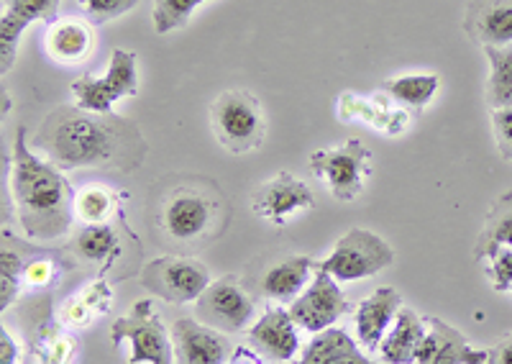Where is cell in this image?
Here are the masks:
<instances>
[{
    "mask_svg": "<svg viewBox=\"0 0 512 364\" xmlns=\"http://www.w3.org/2000/svg\"><path fill=\"white\" fill-rule=\"evenodd\" d=\"M31 149L57 170L134 172L144 165L146 139L139 126L118 113H93L80 106H59L41 121Z\"/></svg>",
    "mask_w": 512,
    "mask_h": 364,
    "instance_id": "obj_1",
    "label": "cell"
},
{
    "mask_svg": "<svg viewBox=\"0 0 512 364\" xmlns=\"http://www.w3.org/2000/svg\"><path fill=\"white\" fill-rule=\"evenodd\" d=\"M11 193L18 224L29 239L52 241L70 231L75 216V193L57 167L41 162L31 152L24 126L13 139Z\"/></svg>",
    "mask_w": 512,
    "mask_h": 364,
    "instance_id": "obj_2",
    "label": "cell"
},
{
    "mask_svg": "<svg viewBox=\"0 0 512 364\" xmlns=\"http://www.w3.org/2000/svg\"><path fill=\"white\" fill-rule=\"evenodd\" d=\"M218 208L216 198L203 188L180 185L175 188L159 206V231L164 239L180 247H195L203 244L210 236H216Z\"/></svg>",
    "mask_w": 512,
    "mask_h": 364,
    "instance_id": "obj_3",
    "label": "cell"
},
{
    "mask_svg": "<svg viewBox=\"0 0 512 364\" xmlns=\"http://www.w3.org/2000/svg\"><path fill=\"white\" fill-rule=\"evenodd\" d=\"M210 124L221 147L231 154L259 149L267 134L262 103L246 90H226L210 106Z\"/></svg>",
    "mask_w": 512,
    "mask_h": 364,
    "instance_id": "obj_4",
    "label": "cell"
},
{
    "mask_svg": "<svg viewBox=\"0 0 512 364\" xmlns=\"http://www.w3.org/2000/svg\"><path fill=\"white\" fill-rule=\"evenodd\" d=\"M395 262V252L379 234L367 229H351L336 241V249L328 259L318 262L315 270H323L333 280L351 282L367 280L387 270Z\"/></svg>",
    "mask_w": 512,
    "mask_h": 364,
    "instance_id": "obj_5",
    "label": "cell"
},
{
    "mask_svg": "<svg viewBox=\"0 0 512 364\" xmlns=\"http://www.w3.org/2000/svg\"><path fill=\"white\" fill-rule=\"evenodd\" d=\"M113 347L128 341L131 357L126 364H175V349L162 323L159 313L154 311L152 300H139L134 311L118 318L111 329Z\"/></svg>",
    "mask_w": 512,
    "mask_h": 364,
    "instance_id": "obj_6",
    "label": "cell"
},
{
    "mask_svg": "<svg viewBox=\"0 0 512 364\" xmlns=\"http://www.w3.org/2000/svg\"><path fill=\"white\" fill-rule=\"evenodd\" d=\"M369 170H372V149L359 139H349L338 149H320L310 154V172L323 177L333 198L341 203L359 198Z\"/></svg>",
    "mask_w": 512,
    "mask_h": 364,
    "instance_id": "obj_7",
    "label": "cell"
},
{
    "mask_svg": "<svg viewBox=\"0 0 512 364\" xmlns=\"http://www.w3.org/2000/svg\"><path fill=\"white\" fill-rule=\"evenodd\" d=\"M136 93H139L136 54L126 52V49H116L111 54V65L103 77L82 75L72 83L77 106L93 113H111L116 100L134 98Z\"/></svg>",
    "mask_w": 512,
    "mask_h": 364,
    "instance_id": "obj_8",
    "label": "cell"
},
{
    "mask_svg": "<svg viewBox=\"0 0 512 364\" xmlns=\"http://www.w3.org/2000/svg\"><path fill=\"white\" fill-rule=\"evenodd\" d=\"M141 285L167 303H192L210 285V272L198 259L159 257L144 267Z\"/></svg>",
    "mask_w": 512,
    "mask_h": 364,
    "instance_id": "obj_9",
    "label": "cell"
},
{
    "mask_svg": "<svg viewBox=\"0 0 512 364\" xmlns=\"http://www.w3.org/2000/svg\"><path fill=\"white\" fill-rule=\"evenodd\" d=\"M251 316H254V300L233 275L210 282L203 295L195 300V318L210 329L226 334L249 326Z\"/></svg>",
    "mask_w": 512,
    "mask_h": 364,
    "instance_id": "obj_10",
    "label": "cell"
},
{
    "mask_svg": "<svg viewBox=\"0 0 512 364\" xmlns=\"http://www.w3.org/2000/svg\"><path fill=\"white\" fill-rule=\"evenodd\" d=\"M287 311H290L292 321L297 326H303L305 331H313V334H320V331L331 329L338 318L346 316L351 311V303L328 272L315 270V277L308 285V290L297 295Z\"/></svg>",
    "mask_w": 512,
    "mask_h": 364,
    "instance_id": "obj_11",
    "label": "cell"
},
{
    "mask_svg": "<svg viewBox=\"0 0 512 364\" xmlns=\"http://www.w3.org/2000/svg\"><path fill=\"white\" fill-rule=\"evenodd\" d=\"M313 206L315 198L308 185L290 172H277L272 180H267L251 193V211L267 218L274 226H287L295 213L310 211Z\"/></svg>",
    "mask_w": 512,
    "mask_h": 364,
    "instance_id": "obj_12",
    "label": "cell"
},
{
    "mask_svg": "<svg viewBox=\"0 0 512 364\" xmlns=\"http://www.w3.org/2000/svg\"><path fill=\"white\" fill-rule=\"evenodd\" d=\"M36 21H47L54 26L59 21V0H3V18H0V72L16 62L18 39Z\"/></svg>",
    "mask_w": 512,
    "mask_h": 364,
    "instance_id": "obj_13",
    "label": "cell"
},
{
    "mask_svg": "<svg viewBox=\"0 0 512 364\" xmlns=\"http://www.w3.org/2000/svg\"><path fill=\"white\" fill-rule=\"evenodd\" d=\"M177 364H226L231 359V341L223 331L210 329L198 318H177L172 326Z\"/></svg>",
    "mask_w": 512,
    "mask_h": 364,
    "instance_id": "obj_14",
    "label": "cell"
},
{
    "mask_svg": "<svg viewBox=\"0 0 512 364\" xmlns=\"http://www.w3.org/2000/svg\"><path fill=\"white\" fill-rule=\"evenodd\" d=\"M428 334L418 349L415 364H487V349H474L461 331L436 316L425 318Z\"/></svg>",
    "mask_w": 512,
    "mask_h": 364,
    "instance_id": "obj_15",
    "label": "cell"
},
{
    "mask_svg": "<svg viewBox=\"0 0 512 364\" xmlns=\"http://www.w3.org/2000/svg\"><path fill=\"white\" fill-rule=\"evenodd\" d=\"M249 341L256 354L272 362H292L300 352V336L295 321L285 308H267L264 316L249 329Z\"/></svg>",
    "mask_w": 512,
    "mask_h": 364,
    "instance_id": "obj_16",
    "label": "cell"
},
{
    "mask_svg": "<svg viewBox=\"0 0 512 364\" xmlns=\"http://www.w3.org/2000/svg\"><path fill=\"white\" fill-rule=\"evenodd\" d=\"M464 31L477 47H510L512 0H472L466 8Z\"/></svg>",
    "mask_w": 512,
    "mask_h": 364,
    "instance_id": "obj_17",
    "label": "cell"
},
{
    "mask_svg": "<svg viewBox=\"0 0 512 364\" xmlns=\"http://www.w3.org/2000/svg\"><path fill=\"white\" fill-rule=\"evenodd\" d=\"M402 311V295L395 288H379L369 298H364L356 308V331L361 347L369 352H379V344Z\"/></svg>",
    "mask_w": 512,
    "mask_h": 364,
    "instance_id": "obj_18",
    "label": "cell"
},
{
    "mask_svg": "<svg viewBox=\"0 0 512 364\" xmlns=\"http://www.w3.org/2000/svg\"><path fill=\"white\" fill-rule=\"evenodd\" d=\"M425 334H428L425 318H420L413 308H402L392 329L379 344V357L384 364H415Z\"/></svg>",
    "mask_w": 512,
    "mask_h": 364,
    "instance_id": "obj_19",
    "label": "cell"
},
{
    "mask_svg": "<svg viewBox=\"0 0 512 364\" xmlns=\"http://www.w3.org/2000/svg\"><path fill=\"white\" fill-rule=\"evenodd\" d=\"M297 364H377L361 354L356 341L344 329H326L315 334Z\"/></svg>",
    "mask_w": 512,
    "mask_h": 364,
    "instance_id": "obj_20",
    "label": "cell"
},
{
    "mask_svg": "<svg viewBox=\"0 0 512 364\" xmlns=\"http://www.w3.org/2000/svg\"><path fill=\"white\" fill-rule=\"evenodd\" d=\"M315 267L310 257H287L269 267L262 277V293L277 303H292L308 285V275Z\"/></svg>",
    "mask_w": 512,
    "mask_h": 364,
    "instance_id": "obj_21",
    "label": "cell"
},
{
    "mask_svg": "<svg viewBox=\"0 0 512 364\" xmlns=\"http://www.w3.org/2000/svg\"><path fill=\"white\" fill-rule=\"evenodd\" d=\"M338 116L344 121H351V118H364L367 124H372L374 129L384 131V134H402L405 126H408V113L405 111H392L387 106V100L382 98H356V95L346 93L341 95V108H338Z\"/></svg>",
    "mask_w": 512,
    "mask_h": 364,
    "instance_id": "obj_22",
    "label": "cell"
},
{
    "mask_svg": "<svg viewBox=\"0 0 512 364\" xmlns=\"http://www.w3.org/2000/svg\"><path fill=\"white\" fill-rule=\"evenodd\" d=\"M47 49L57 62L64 65H75L88 57L90 49H93V34H90V26L70 18V21H57L54 26H49L47 36Z\"/></svg>",
    "mask_w": 512,
    "mask_h": 364,
    "instance_id": "obj_23",
    "label": "cell"
},
{
    "mask_svg": "<svg viewBox=\"0 0 512 364\" xmlns=\"http://www.w3.org/2000/svg\"><path fill=\"white\" fill-rule=\"evenodd\" d=\"M111 303L113 290L108 288V282L98 280L64 303L62 311H59V323L67 329H82L98 316H103L111 308Z\"/></svg>",
    "mask_w": 512,
    "mask_h": 364,
    "instance_id": "obj_24",
    "label": "cell"
},
{
    "mask_svg": "<svg viewBox=\"0 0 512 364\" xmlns=\"http://www.w3.org/2000/svg\"><path fill=\"white\" fill-rule=\"evenodd\" d=\"M500 247H512V190L492 203L484 218L482 234L474 247V259H489Z\"/></svg>",
    "mask_w": 512,
    "mask_h": 364,
    "instance_id": "obj_25",
    "label": "cell"
},
{
    "mask_svg": "<svg viewBox=\"0 0 512 364\" xmlns=\"http://www.w3.org/2000/svg\"><path fill=\"white\" fill-rule=\"evenodd\" d=\"M438 85H441V77L438 75H402L387 80L382 90L392 95V100H397L402 106H410L413 111H425L433 95H436Z\"/></svg>",
    "mask_w": 512,
    "mask_h": 364,
    "instance_id": "obj_26",
    "label": "cell"
},
{
    "mask_svg": "<svg viewBox=\"0 0 512 364\" xmlns=\"http://www.w3.org/2000/svg\"><path fill=\"white\" fill-rule=\"evenodd\" d=\"M492 75L487 83V103L495 111L512 108V44L510 47H482Z\"/></svg>",
    "mask_w": 512,
    "mask_h": 364,
    "instance_id": "obj_27",
    "label": "cell"
},
{
    "mask_svg": "<svg viewBox=\"0 0 512 364\" xmlns=\"http://www.w3.org/2000/svg\"><path fill=\"white\" fill-rule=\"evenodd\" d=\"M75 252L90 262H111L118 254V234L111 224L85 226L75 236Z\"/></svg>",
    "mask_w": 512,
    "mask_h": 364,
    "instance_id": "obj_28",
    "label": "cell"
},
{
    "mask_svg": "<svg viewBox=\"0 0 512 364\" xmlns=\"http://www.w3.org/2000/svg\"><path fill=\"white\" fill-rule=\"evenodd\" d=\"M116 211V195L105 188H85L75 198V216L80 218L85 226L93 224H108L111 213Z\"/></svg>",
    "mask_w": 512,
    "mask_h": 364,
    "instance_id": "obj_29",
    "label": "cell"
},
{
    "mask_svg": "<svg viewBox=\"0 0 512 364\" xmlns=\"http://www.w3.org/2000/svg\"><path fill=\"white\" fill-rule=\"evenodd\" d=\"M77 349L75 336H64L59 331H47L34 341L29 349V364H70Z\"/></svg>",
    "mask_w": 512,
    "mask_h": 364,
    "instance_id": "obj_30",
    "label": "cell"
},
{
    "mask_svg": "<svg viewBox=\"0 0 512 364\" xmlns=\"http://www.w3.org/2000/svg\"><path fill=\"white\" fill-rule=\"evenodd\" d=\"M205 0H154V31L169 34V31L182 29L192 18L195 8L203 6Z\"/></svg>",
    "mask_w": 512,
    "mask_h": 364,
    "instance_id": "obj_31",
    "label": "cell"
},
{
    "mask_svg": "<svg viewBox=\"0 0 512 364\" xmlns=\"http://www.w3.org/2000/svg\"><path fill=\"white\" fill-rule=\"evenodd\" d=\"M24 270L26 265H21V259L13 249L3 247V288H0V303H3V311L16 300L18 288L24 282Z\"/></svg>",
    "mask_w": 512,
    "mask_h": 364,
    "instance_id": "obj_32",
    "label": "cell"
},
{
    "mask_svg": "<svg viewBox=\"0 0 512 364\" xmlns=\"http://www.w3.org/2000/svg\"><path fill=\"white\" fill-rule=\"evenodd\" d=\"M80 6L88 13L90 24L103 26L139 6V0H80Z\"/></svg>",
    "mask_w": 512,
    "mask_h": 364,
    "instance_id": "obj_33",
    "label": "cell"
},
{
    "mask_svg": "<svg viewBox=\"0 0 512 364\" xmlns=\"http://www.w3.org/2000/svg\"><path fill=\"white\" fill-rule=\"evenodd\" d=\"M492 265L484 267V275L489 277L492 288L497 293H507L512 290V247H500L492 257H489Z\"/></svg>",
    "mask_w": 512,
    "mask_h": 364,
    "instance_id": "obj_34",
    "label": "cell"
},
{
    "mask_svg": "<svg viewBox=\"0 0 512 364\" xmlns=\"http://www.w3.org/2000/svg\"><path fill=\"white\" fill-rule=\"evenodd\" d=\"M492 129H495L497 149L512 162V108H500L492 113Z\"/></svg>",
    "mask_w": 512,
    "mask_h": 364,
    "instance_id": "obj_35",
    "label": "cell"
},
{
    "mask_svg": "<svg viewBox=\"0 0 512 364\" xmlns=\"http://www.w3.org/2000/svg\"><path fill=\"white\" fill-rule=\"evenodd\" d=\"M24 280L26 285H34V288H47L54 280V265L52 262H31L24 270Z\"/></svg>",
    "mask_w": 512,
    "mask_h": 364,
    "instance_id": "obj_36",
    "label": "cell"
},
{
    "mask_svg": "<svg viewBox=\"0 0 512 364\" xmlns=\"http://www.w3.org/2000/svg\"><path fill=\"white\" fill-rule=\"evenodd\" d=\"M487 364H512V334L502 336L495 347L487 349Z\"/></svg>",
    "mask_w": 512,
    "mask_h": 364,
    "instance_id": "obj_37",
    "label": "cell"
},
{
    "mask_svg": "<svg viewBox=\"0 0 512 364\" xmlns=\"http://www.w3.org/2000/svg\"><path fill=\"white\" fill-rule=\"evenodd\" d=\"M226 364H264V359L262 354H256L254 349L239 347V349H233L231 359H228Z\"/></svg>",
    "mask_w": 512,
    "mask_h": 364,
    "instance_id": "obj_38",
    "label": "cell"
},
{
    "mask_svg": "<svg viewBox=\"0 0 512 364\" xmlns=\"http://www.w3.org/2000/svg\"><path fill=\"white\" fill-rule=\"evenodd\" d=\"M0 352H3V357H0V364H16L18 347H16V341L8 336V331H3V334H0Z\"/></svg>",
    "mask_w": 512,
    "mask_h": 364,
    "instance_id": "obj_39",
    "label": "cell"
}]
</instances>
